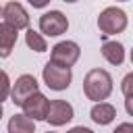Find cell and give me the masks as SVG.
Wrapping results in <instances>:
<instances>
[{
  "instance_id": "cell-10",
  "label": "cell",
  "mask_w": 133,
  "mask_h": 133,
  "mask_svg": "<svg viewBox=\"0 0 133 133\" xmlns=\"http://www.w3.org/2000/svg\"><path fill=\"white\" fill-rule=\"evenodd\" d=\"M102 56H104L106 62H110L114 66H121L125 62V46L121 42H116V39L110 42V39L104 37V42H102Z\"/></svg>"
},
{
  "instance_id": "cell-21",
  "label": "cell",
  "mask_w": 133,
  "mask_h": 133,
  "mask_svg": "<svg viewBox=\"0 0 133 133\" xmlns=\"http://www.w3.org/2000/svg\"><path fill=\"white\" fill-rule=\"evenodd\" d=\"M0 118H2V104H0Z\"/></svg>"
},
{
  "instance_id": "cell-8",
  "label": "cell",
  "mask_w": 133,
  "mask_h": 133,
  "mask_svg": "<svg viewBox=\"0 0 133 133\" xmlns=\"http://www.w3.org/2000/svg\"><path fill=\"white\" fill-rule=\"evenodd\" d=\"M48 104H50V100H48L42 91H35V94H31V96L21 104V108H23V114L29 116L31 121H46Z\"/></svg>"
},
{
  "instance_id": "cell-16",
  "label": "cell",
  "mask_w": 133,
  "mask_h": 133,
  "mask_svg": "<svg viewBox=\"0 0 133 133\" xmlns=\"http://www.w3.org/2000/svg\"><path fill=\"white\" fill-rule=\"evenodd\" d=\"M131 83H133V73H129L125 79H123V94H125V100H131Z\"/></svg>"
},
{
  "instance_id": "cell-18",
  "label": "cell",
  "mask_w": 133,
  "mask_h": 133,
  "mask_svg": "<svg viewBox=\"0 0 133 133\" xmlns=\"http://www.w3.org/2000/svg\"><path fill=\"white\" fill-rule=\"evenodd\" d=\"M33 8H44V6H48L50 4V0H27Z\"/></svg>"
},
{
  "instance_id": "cell-12",
  "label": "cell",
  "mask_w": 133,
  "mask_h": 133,
  "mask_svg": "<svg viewBox=\"0 0 133 133\" xmlns=\"http://www.w3.org/2000/svg\"><path fill=\"white\" fill-rule=\"evenodd\" d=\"M17 44V29L8 23H0V58H8Z\"/></svg>"
},
{
  "instance_id": "cell-1",
  "label": "cell",
  "mask_w": 133,
  "mask_h": 133,
  "mask_svg": "<svg viewBox=\"0 0 133 133\" xmlns=\"http://www.w3.org/2000/svg\"><path fill=\"white\" fill-rule=\"evenodd\" d=\"M83 94L91 102H104L112 94V77L104 69H91L83 79Z\"/></svg>"
},
{
  "instance_id": "cell-11",
  "label": "cell",
  "mask_w": 133,
  "mask_h": 133,
  "mask_svg": "<svg viewBox=\"0 0 133 133\" xmlns=\"http://www.w3.org/2000/svg\"><path fill=\"white\" fill-rule=\"evenodd\" d=\"M89 116L96 125H110L116 118V108L108 102H96L89 110Z\"/></svg>"
},
{
  "instance_id": "cell-7",
  "label": "cell",
  "mask_w": 133,
  "mask_h": 133,
  "mask_svg": "<svg viewBox=\"0 0 133 133\" xmlns=\"http://www.w3.org/2000/svg\"><path fill=\"white\" fill-rule=\"evenodd\" d=\"M75 116V110L73 106L66 102V100H52L48 104V112H46V121L52 125V127H62L66 123H71Z\"/></svg>"
},
{
  "instance_id": "cell-13",
  "label": "cell",
  "mask_w": 133,
  "mask_h": 133,
  "mask_svg": "<svg viewBox=\"0 0 133 133\" xmlns=\"http://www.w3.org/2000/svg\"><path fill=\"white\" fill-rule=\"evenodd\" d=\"M8 133H35V121L25 114H15L8 121Z\"/></svg>"
},
{
  "instance_id": "cell-22",
  "label": "cell",
  "mask_w": 133,
  "mask_h": 133,
  "mask_svg": "<svg viewBox=\"0 0 133 133\" xmlns=\"http://www.w3.org/2000/svg\"><path fill=\"white\" fill-rule=\"evenodd\" d=\"M0 17H2V6H0Z\"/></svg>"
},
{
  "instance_id": "cell-14",
  "label": "cell",
  "mask_w": 133,
  "mask_h": 133,
  "mask_svg": "<svg viewBox=\"0 0 133 133\" xmlns=\"http://www.w3.org/2000/svg\"><path fill=\"white\" fill-rule=\"evenodd\" d=\"M25 44H27L33 52H46V50H48V44H46L44 35L37 33V31H33V29H27V33H25Z\"/></svg>"
},
{
  "instance_id": "cell-3",
  "label": "cell",
  "mask_w": 133,
  "mask_h": 133,
  "mask_svg": "<svg viewBox=\"0 0 133 133\" xmlns=\"http://www.w3.org/2000/svg\"><path fill=\"white\" fill-rule=\"evenodd\" d=\"M42 79H44V83H46L50 89L62 91V89H66V87L71 85L73 73H71L69 66H60V64H54V62L48 60L46 66L42 69Z\"/></svg>"
},
{
  "instance_id": "cell-19",
  "label": "cell",
  "mask_w": 133,
  "mask_h": 133,
  "mask_svg": "<svg viewBox=\"0 0 133 133\" xmlns=\"http://www.w3.org/2000/svg\"><path fill=\"white\" fill-rule=\"evenodd\" d=\"M66 133H94V131H91V129H87V127H83V125H81V127H73V129H69V131H66Z\"/></svg>"
},
{
  "instance_id": "cell-23",
  "label": "cell",
  "mask_w": 133,
  "mask_h": 133,
  "mask_svg": "<svg viewBox=\"0 0 133 133\" xmlns=\"http://www.w3.org/2000/svg\"><path fill=\"white\" fill-rule=\"evenodd\" d=\"M116 2H127V0H116Z\"/></svg>"
},
{
  "instance_id": "cell-6",
  "label": "cell",
  "mask_w": 133,
  "mask_h": 133,
  "mask_svg": "<svg viewBox=\"0 0 133 133\" xmlns=\"http://www.w3.org/2000/svg\"><path fill=\"white\" fill-rule=\"evenodd\" d=\"M35 91H39V83H37V79L33 77V75H21V77H17V81L10 85V94H8V98H10V102L15 104V106H21L31 94H35Z\"/></svg>"
},
{
  "instance_id": "cell-4",
  "label": "cell",
  "mask_w": 133,
  "mask_h": 133,
  "mask_svg": "<svg viewBox=\"0 0 133 133\" xmlns=\"http://www.w3.org/2000/svg\"><path fill=\"white\" fill-rule=\"evenodd\" d=\"M81 56V48L77 42H71V39H64V42H58L52 52H50V62L54 64H60V66H73Z\"/></svg>"
},
{
  "instance_id": "cell-9",
  "label": "cell",
  "mask_w": 133,
  "mask_h": 133,
  "mask_svg": "<svg viewBox=\"0 0 133 133\" xmlns=\"http://www.w3.org/2000/svg\"><path fill=\"white\" fill-rule=\"evenodd\" d=\"M2 19H4V23L12 25L17 31L29 27V15H27V10L23 8L21 2H8V4L2 8Z\"/></svg>"
},
{
  "instance_id": "cell-20",
  "label": "cell",
  "mask_w": 133,
  "mask_h": 133,
  "mask_svg": "<svg viewBox=\"0 0 133 133\" xmlns=\"http://www.w3.org/2000/svg\"><path fill=\"white\" fill-rule=\"evenodd\" d=\"M62 2H69V4H73V2H77V0H62Z\"/></svg>"
},
{
  "instance_id": "cell-17",
  "label": "cell",
  "mask_w": 133,
  "mask_h": 133,
  "mask_svg": "<svg viewBox=\"0 0 133 133\" xmlns=\"http://www.w3.org/2000/svg\"><path fill=\"white\" fill-rule=\"evenodd\" d=\"M112 133H133V125L131 123H121V125H116V129Z\"/></svg>"
},
{
  "instance_id": "cell-2",
  "label": "cell",
  "mask_w": 133,
  "mask_h": 133,
  "mask_svg": "<svg viewBox=\"0 0 133 133\" xmlns=\"http://www.w3.org/2000/svg\"><path fill=\"white\" fill-rule=\"evenodd\" d=\"M129 25V17L123 8L116 6H108L100 12L98 17V29L102 31V35H116L123 33Z\"/></svg>"
},
{
  "instance_id": "cell-5",
  "label": "cell",
  "mask_w": 133,
  "mask_h": 133,
  "mask_svg": "<svg viewBox=\"0 0 133 133\" xmlns=\"http://www.w3.org/2000/svg\"><path fill=\"white\" fill-rule=\"evenodd\" d=\"M66 29H69V19L60 10H48L39 17V33L48 37H58L66 33Z\"/></svg>"
},
{
  "instance_id": "cell-24",
  "label": "cell",
  "mask_w": 133,
  "mask_h": 133,
  "mask_svg": "<svg viewBox=\"0 0 133 133\" xmlns=\"http://www.w3.org/2000/svg\"><path fill=\"white\" fill-rule=\"evenodd\" d=\"M46 133H56V131H46Z\"/></svg>"
},
{
  "instance_id": "cell-15",
  "label": "cell",
  "mask_w": 133,
  "mask_h": 133,
  "mask_svg": "<svg viewBox=\"0 0 133 133\" xmlns=\"http://www.w3.org/2000/svg\"><path fill=\"white\" fill-rule=\"evenodd\" d=\"M10 94V79H8V73L0 69V104L8 98Z\"/></svg>"
}]
</instances>
